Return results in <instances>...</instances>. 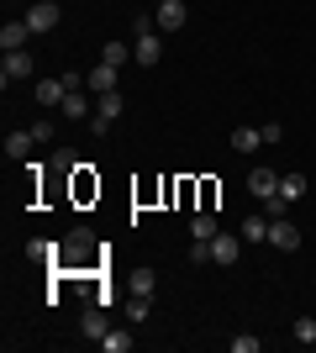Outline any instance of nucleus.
I'll return each instance as SVG.
<instances>
[{"label":"nucleus","instance_id":"nucleus-1","mask_svg":"<svg viewBox=\"0 0 316 353\" xmlns=\"http://www.w3.org/2000/svg\"><path fill=\"white\" fill-rule=\"evenodd\" d=\"M242 248H248V243H242V232H216V237H211V264L232 269V264L242 259Z\"/></svg>","mask_w":316,"mask_h":353},{"label":"nucleus","instance_id":"nucleus-2","mask_svg":"<svg viewBox=\"0 0 316 353\" xmlns=\"http://www.w3.org/2000/svg\"><path fill=\"white\" fill-rule=\"evenodd\" d=\"M269 248L295 253V248H301V227H295L290 216H269Z\"/></svg>","mask_w":316,"mask_h":353},{"label":"nucleus","instance_id":"nucleus-3","mask_svg":"<svg viewBox=\"0 0 316 353\" xmlns=\"http://www.w3.org/2000/svg\"><path fill=\"white\" fill-rule=\"evenodd\" d=\"M37 74V63H32L27 48H16V53H6V63H0V85H11V79H32Z\"/></svg>","mask_w":316,"mask_h":353},{"label":"nucleus","instance_id":"nucleus-4","mask_svg":"<svg viewBox=\"0 0 316 353\" xmlns=\"http://www.w3.org/2000/svg\"><path fill=\"white\" fill-rule=\"evenodd\" d=\"M153 16H158V32H180L185 21H190L185 0H158V6H153Z\"/></svg>","mask_w":316,"mask_h":353},{"label":"nucleus","instance_id":"nucleus-5","mask_svg":"<svg viewBox=\"0 0 316 353\" xmlns=\"http://www.w3.org/2000/svg\"><path fill=\"white\" fill-rule=\"evenodd\" d=\"M132 59L143 63V69H153V63L164 59V37H158V32H143V37L132 43Z\"/></svg>","mask_w":316,"mask_h":353},{"label":"nucleus","instance_id":"nucleus-6","mask_svg":"<svg viewBox=\"0 0 316 353\" xmlns=\"http://www.w3.org/2000/svg\"><path fill=\"white\" fill-rule=\"evenodd\" d=\"M59 6H53V0H37V6H32V11H27V21H32V32H37V37H43V32H53V27H59Z\"/></svg>","mask_w":316,"mask_h":353},{"label":"nucleus","instance_id":"nucleus-7","mask_svg":"<svg viewBox=\"0 0 316 353\" xmlns=\"http://www.w3.org/2000/svg\"><path fill=\"white\" fill-rule=\"evenodd\" d=\"M27 37H37L27 16H21V21H6V27H0V48H6V53H16V48H27Z\"/></svg>","mask_w":316,"mask_h":353},{"label":"nucleus","instance_id":"nucleus-8","mask_svg":"<svg viewBox=\"0 0 316 353\" xmlns=\"http://www.w3.org/2000/svg\"><path fill=\"white\" fill-rule=\"evenodd\" d=\"M248 190H253L258 201L280 195V169H253V174H248Z\"/></svg>","mask_w":316,"mask_h":353},{"label":"nucleus","instance_id":"nucleus-9","mask_svg":"<svg viewBox=\"0 0 316 353\" xmlns=\"http://www.w3.org/2000/svg\"><path fill=\"white\" fill-rule=\"evenodd\" d=\"M116 85H121L116 63H95V69H90V90H95V95H105V90H116Z\"/></svg>","mask_w":316,"mask_h":353},{"label":"nucleus","instance_id":"nucleus-10","mask_svg":"<svg viewBox=\"0 0 316 353\" xmlns=\"http://www.w3.org/2000/svg\"><path fill=\"white\" fill-rule=\"evenodd\" d=\"M32 148H37V132H32V127H27V132H11V137H6V159H16V163H21V159L32 153Z\"/></svg>","mask_w":316,"mask_h":353},{"label":"nucleus","instance_id":"nucleus-11","mask_svg":"<svg viewBox=\"0 0 316 353\" xmlns=\"http://www.w3.org/2000/svg\"><path fill=\"white\" fill-rule=\"evenodd\" d=\"M59 111L69 121H90V95H85V90H69V101H63Z\"/></svg>","mask_w":316,"mask_h":353},{"label":"nucleus","instance_id":"nucleus-12","mask_svg":"<svg viewBox=\"0 0 316 353\" xmlns=\"http://www.w3.org/2000/svg\"><path fill=\"white\" fill-rule=\"evenodd\" d=\"M37 101H43V105H63V101H69V85H63V74H59V79H43V85H37Z\"/></svg>","mask_w":316,"mask_h":353},{"label":"nucleus","instance_id":"nucleus-13","mask_svg":"<svg viewBox=\"0 0 316 353\" xmlns=\"http://www.w3.org/2000/svg\"><path fill=\"white\" fill-rule=\"evenodd\" d=\"M238 232H242V243H269V211H264V216H248Z\"/></svg>","mask_w":316,"mask_h":353},{"label":"nucleus","instance_id":"nucleus-14","mask_svg":"<svg viewBox=\"0 0 316 353\" xmlns=\"http://www.w3.org/2000/svg\"><path fill=\"white\" fill-rule=\"evenodd\" d=\"M95 117H101V121H116V117H121V90H105V95H95Z\"/></svg>","mask_w":316,"mask_h":353},{"label":"nucleus","instance_id":"nucleus-15","mask_svg":"<svg viewBox=\"0 0 316 353\" xmlns=\"http://www.w3.org/2000/svg\"><path fill=\"white\" fill-rule=\"evenodd\" d=\"M222 232V227H216V216H211V211H196V216H190V237H200V243H211V237Z\"/></svg>","mask_w":316,"mask_h":353},{"label":"nucleus","instance_id":"nucleus-16","mask_svg":"<svg viewBox=\"0 0 316 353\" xmlns=\"http://www.w3.org/2000/svg\"><path fill=\"white\" fill-rule=\"evenodd\" d=\"M90 248H95L90 232H69L63 237V253H69V259H90Z\"/></svg>","mask_w":316,"mask_h":353},{"label":"nucleus","instance_id":"nucleus-17","mask_svg":"<svg viewBox=\"0 0 316 353\" xmlns=\"http://www.w3.org/2000/svg\"><path fill=\"white\" fill-rule=\"evenodd\" d=\"M59 253H63V243H43V237L27 243V259H32V264H48V259H59Z\"/></svg>","mask_w":316,"mask_h":353},{"label":"nucleus","instance_id":"nucleus-18","mask_svg":"<svg viewBox=\"0 0 316 353\" xmlns=\"http://www.w3.org/2000/svg\"><path fill=\"white\" fill-rule=\"evenodd\" d=\"M105 332H111V327H105V316H101V306H90V311H85V338H90V343H101V338H105Z\"/></svg>","mask_w":316,"mask_h":353},{"label":"nucleus","instance_id":"nucleus-19","mask_svg":"<svg viewBox=\"0 0 316 353\" xmlns=\"http://www.w3.org/2000/svg\"><path fill=\"white\" fill-rule=\"evenodd\" d=\"M258 143H264V132H258V127H238V132H232V148H238V153H253Z\"/></svg>","mask_w":316,"mask_h":353},{"label":"nucleus","instance_id":"nucleus-20","mask_svg":"<svg viewBox=\"0 0 316 353\" xmlns=\"http://www.w3.org/2000/svg\"><path fill=\"white\" fill-rule=\"evenodd\" d=\"M127 59H132V43H105L101 48V63H116V69H121Z\"/></svg>","mask_w":316,"mask_h":353},{"label":"nucleus","instance_id":"nucleus-21","mask_svg":"<svg viewBox=\"0 0 316 353\" xmlns=\"http://www.w3.org/2000/svg\"><path fill=\"white\" fill-rule=\"evenodd\" d=\"M280 195H285V201H301L306 195V174H280Z\"/></svg>","mask_w":316,"mask_h":353},{"label":"nucleus","instance_id":"nucleus-22","mask_svg":"<svg viewBox=\"0 0 316 353\" xmlns=\"http://www.w3.org/2000/svg\"><path fill=\"white\" fill-rule=\"evenodd\" d=\"M290 338L301 343V348H311L316 343V316H295V332H290Z\"/></svg>","mask_w":316,"mask_h":353},{"label":"nucleus","instance_id":"nucleus-23","mask_svg":"<svg viewBox=\"0 0 316 353\" xmlns=\"http://www.w3.org/2000/svg\"><path fill=\"white\" fill-rule=\"evenodd\" d=\"M48 169H53V174H74V169H79V159H74V153H69V148H59Z\"/></svg>","mask_w":316,"mask_h":353},{"label":"nucleus","instance_id":"nucleus-24","mask_svg":"<svg viewBox=\"0 0 316 353\" xmlns=\"http://www.w3.org/2000/svg\"><path fill=\"white\" fill-rule=\"evenodd\" d=\"M101 348H105V353H127V348H132V332H105Z\"/></svg>","mask_w":316,"mask_h":353},{"label":"nucleus","instance_id":"nucleus-25","mask_svg":"<svg viewBox=\"0 0 316 353\" xmlns=\"http://www.w3.org/2000/svg\"><path fill=\"white\" fill-rule=\"evenodd\" d=\"M153 285H158L153 269H137V274H132V295H153Z\"/></svg>","mask_w":316,"mask_h":353},{"label":"nucleus","instance_id":"nucleus-26","mask_svg":"<svg viewBox=\"0 0 316 353\" xmlns=\"http://www.w3.org/2000/svg\"><path fill=\"white\" fill-rule=\"evenodd\" d=\"M148 295H132V301H127V316H132V322H148Z\"/></svg>","mask_w":316,"mask_h":353},{"label":"nucleus","instance_id":"nucleus-27","mask_svg":"<svg viewBox=\"0 0 316 353\" xmlns=\"http://www.w3.org/2000/svg\"><path fill=\"white\" fill-rule=\"evenodd\" d=\"M264 348V343L253 338V332H238V338H232V353H258Z\"/></svg>","mask_w":316,"mask_h":353},{"label":"nucleus","instance_id":"nucleus-28","mask_svg":"<svg viewBox=\"0 0 316 353\" xmlns=\"http://www.w3.org/2000/svg\"><path fill=\"white\" fill-rule=\"evenodd\" d=\"M264 211H269V216H285L290 201H285V195H269V201H264Z\"/></svg>","mask_w":316,"mask_h":353},{"label":"nucleus","instance_id":"nucleus-29","mask_svg":"<svg viewBox=\"0 0 316 353\" xmlns=\"http://www.w3.org/2000/svg\"><path fill=\"white\" fill-rule=\"evenodd\" d=\"M153 6H158V0H153Z\"/></svg>","mask_w":316,"mask_h":353}]
</instances>
